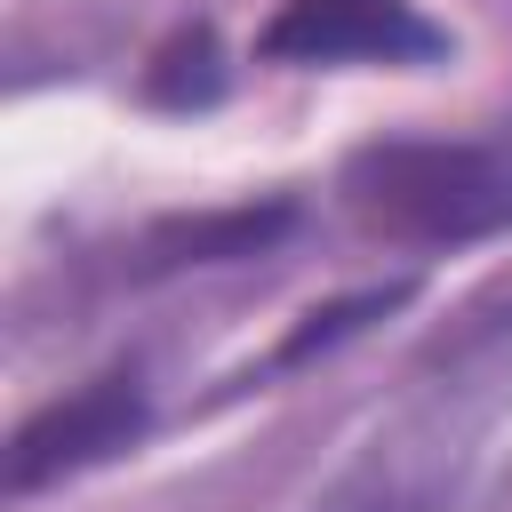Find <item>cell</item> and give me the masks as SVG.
I'll use <instances>...</instances> for the list:
<instances>
[{"label": "cell", "mask_w": 512, "mask_h": 512, "mask_svg": "<svg viewBox=\"0 0 512 512\" xmlns=\"http://www.w3.org/2000/svg\"><path fill=\"white\" fill-rule=\"evenodd\" d=\"M344 208L400 248H472L512 232V144L384 136L344 160Z\"/></svg>", "instance_id": "6da1fadb"}, {"label": "cell", "mask_w": 512, "mask_h": 512, "mask_svg": "<svg viewBox=\"0 0 512 512\" xmlns=\"http://www.w3.org/2000/svg\"><path fill=\"white\" fill-rule=\"evenodd\" d=\"M152 432V384L136 360H112L104 376H88L80 392L48 400L40 416L16 424L8 440V496H40L72 472H96L112 456H128Z\"/></svg>", "instance_id": "7a4b0ae2"}, {"label": "cell", "mask_w": 512, "mask_h": 512, "mask_svg": "<svg viewBox=\"0 0 512 512\" xmlns=\"http://www.w3.org/2000/svg\"><path fill=\"white\" fill-rule=\"evenodd\" d=\"M448 32L416 0H280L256 32L264 64H432Z\"/></svg>", "instance_id": "3957f363"}, {"label": "cell", "mask_w": 512, "mask_h": 512, "mask_svg": "<svg viewBox=\"0 0 512 512\" xmlns=\"http://www.w3.org/2000/svg\"><path fill=\"white\" fill-rule=\"evenodd\" d=\"M296 232V200H240V208H200V216H160L128 248V280H168L192 264H248Z\"/></svg>", "instance_id": "277c9868"}, {"label": "cell", "mask_w": 512, "mask_h": 512, "mask_svg": "<svg viewBox=\"0 0 512 512\" xmlns=\"http://www.w3.org/2000/svg\"><path fill=\"white\" fill-rule=\"evenodd\" d=\"M416 288L408 280H384V288H352V296H328V304H312L288 336H280V352L264 360V376H280V368H304L312 352H336L344 336H360L368 320H384V312H400Z\"/></svg>", "instance_id": "5b68a950"}, {"label": "cell", "mask_w": 512, "mask_h": 512, "mask_svg": "<svg viewBox=\"0 0 512 512\" xmlns=\"http://www.w3.org/2000/svg\"><path fill=\"white\" fill-rule=\"evenodd\" d=\"M152 104H216V88H224V72H216V32L208 24H192V32H176L160 56H152Z\"/></svg>", "instance_id": "8992f818"}]
</instances>
